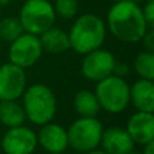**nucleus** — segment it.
I'll return each instance as SVG.
<instances>
[{
    "mask_svg": "<svg viewBox=\"0 0 154 154\" xmlns=\"http://www.w3.org/2000/svg\"><path fill=\"white\" fill-rule=\"evenodd\" d=\"M11 0H0V4H7V3H10Z\"/></svg>",
    "mask_w": 154,
    "mask_h": 154,
    "instance_id": "a878e982",
    "label": "nucleus"
},
{
    "mask_svg": "<svg viewBox=\"0 0 154 154\" xmlns=\"http://www.w3.org/2000/svg\"><path fill=\"white\" fill-rule=\"evenodd\" d=\"M106 22L95 14H84L73 22L68 37L70 49L79 54H87L100 49L106 41Z\"/></svg>",
    "mask_w": 154,
    "mask_h": 154,
    "instance_id": "f03ea898",
    "label": "nucleus"
},
{
    "mask_svg": "<svg viewBox=\"0 0 154 154\" xmlns=\"http://www.w3.org/2000/svg\"><path fill=\"white\" fill-rule=\"evenodd\" d=\"M145 22L149 29H154V0H147L145 7L142 8Z\"/></svg>",
    "mask_w": 154,
    "mask_h": 154,
    "instance_id": "412c9836",
    "label": "nucleus"
},
{
    "mask_svg": "<svg viewBox=\"0 0 154 154\" xmlns=\"http://www.w3.org/2000/svg\"><path fill=\"white\" fill-rule=\"evenodd\" d=\"M128 73H130V66H128L126 62H115L114 70H112V75L125 79Z\"/></svg>",
    "mask_w": 154,
    "mask_h": 154,
    "instance_id": "5701e85b",
    "label": "nucleus"
},
{
    "mask_svg": "<svg viewBox=\"0 0 154 154\" xmlns=\"http://www.w3.org/2000/svg\"><path fill=\"white\" fill-rule=\"evenodd\" d=\"M106 27L116 39L126 43L141 42L147 24L142 8L133 0H120L111 5L107 12Z\"/></svg>",
    "mask_w": 154,
    "mask_h": 154,
    "instance_id": "f257e3e1",
    "label": "nucleus"
},
{
    "mask_svg": "<svg viewBox=\"0 0 154 154\" xmlns=\"http://www.w3.org/2000/svg\"><path fill=\"white\" fill-rule=\"evenodd\" d=\"M27 77L24 69L7 62L0 66V101L18 100L26 91Z\"/></svg>",
    "mask_w": 154,
    "mask_h": 154,
    "instance_id": "1a4fd4ad",
    "label": "nucleus"
},
{
    "mask_svg": "<svg viewBox=\"0 0 154 154\" xmlns=\"http://www.w3.org/2000/svg\"><path fill=\"white\" fill-rule=\"evenodd\" d=\"M38 143L49 153H64L68 149V134L62 126L57 123H46L37 135Z\"/></svg>",
    "mask_w": 154,
    "mask_h": 154,
    "instance_id": "f8f14e48",
    "label": "nucleus"
},
{
    "mask_svg": "<svg viewBox=\"0 0 154 154\" xmlns=\"http://www.w3.org/2000/svg\"><path fill=\"white\" fill-rule=\"evenodd\" d=\"M95 95L100 108L109 114H119L130 104V85L125 79L111 75L97 82Z\"/></svg>",
    "mask_w": 154,
    "mask_h": 154,
    "instance_id": "20e7f679",
    "label": "nucleus"
},
{
    "mask_svg": "<svg viewBox=\"0 0 154 154\" xmlns=\"http://www.w3.org/2000/svg\"><path fill=\"white\" fill-rule=\"evenodd\" d=\"M126 131L134 143L146 145L154 141V116L150 112L138 111L128 119Z\"/></svg>",
    "mask_w": 154,
    "mask_h": 154,
    "instance_id": "9b49d317",
    "label": "nucleus"
},
{
    "mask_svg": "<svg viewBox=\"0 0 154 154\" xmlns=\"http://www.w3.org/2000/svg\"><path fill=\"white\" fill-rule=\"evenodd\" d=\"M50 154H64V153H50Z\"/></svg>",
    "mask_w": 154,
    "mask_h": 154,
    "instance_id": "c85d7f7f",
    "label": "nucleus"
},
{
    "mask_svg": "<svg viewBox=\"0 0 154 154\" xmlns=\"http://www.w3.org/2000/svg\"><path fill=\"white\" fill-rule=\"evenodd\" d=\"M145 2H147V0H145Z\"/></svg>",
    "mask_w": 154,
    "mask_h": 154,
    "instance_id": "c756f323",
    "label": "nucleus"
},
{
    "mask_svg": "<svg viewBox=\"0 0 154 154\" xmlns=\"http://www.w3.org/2000/svg\"><path fill=\"white\" fill-rule=\"evenodd\" d=\"M130 103L141 112L154 111V84L152 80L141 79L130 87Z\"/></svg>",
    "mask_w": 154,
    "mask_h": 154,
    "instance_id": "4468645a",
    "label": "nucleus"
},
{
    "mask_svg": "<svg viewBox=\"0 0 154 154\" xmlns=\"http://www.w3.org/2000/svg\"><path fill=\"white\" fill-rule=\"evenodd\" d=\"M85 154H107L104 150H97V149H93V150H91V152H88V153H85Z\"/></svg>",
    "mask_w": 154,
    "mask_h": 154,
    "instance_id": "393cba45",
    "label": "nucleus"
},
{
    "mask_svg": "<svg viewBox=\"0 0 154 154\" xmlns=\"http://www.w3.org/2000/svg\"><path fill=\"white\" fill-rule=\"evenodd\" d=\"M18 18L24 32L41 35L54 26L57 15L49 0H26Z\"/></svg>",
    "mask_w": 154,
    "mask_h": 154,
    "instance_id": "39448f33",
    "label": "nucleus"
},
{
    "mask_svg": "<svg viewBox=\"0 0 154 154\" xmlns=\"http://www.w3.org/2000/svg\"><path fill=\"white\" fill-rule=\"evenodd\" d=\"M116 62L114 54L106 49H96L84 54L81 62V73L87 80L99 82L100 80L112 75L114 65Z\"/></svg>",
    "mask_w": 154,
    "mask_h": 154,
    "instance_id": "6e6552de",
    "label": "nucleus"
},
{
    "mask_svg": "<svg viewBox=\"0 0 154 154\" xmlns=\"http://www.w3.org/2000/svg\"><path fill=\"white\" fill-rule=\"evenodd\" d=\"M73 106L80 118H96L100 111V106L95 92H91L88 89L79 91L76 93Z\"/></svg>",
    "mask_w": 154,
    "mask_h": 154,
    "instance_id": "f3484780",
    "label": "nucleus"
},
{
    "mask_svg": "<svg viewBox=\"0 0 154 154\" xmlns=\"http://www.w3.org/2000/svg\"><path fill=\"white\" fill-rule=\"evenodd\" d=\"M37 145V134L26 126L10 128L2 139V147L5 154H32Z\"/></svg>",
    "mask_w": 154,
    "mask_h": 154,
    "instance_id": "9d476101",
    "label": "nucleus"
},
{
    "mask_svg": "<svg viewBox=\"0 0 154 154\" xmlns=\"http://www.w3.org/2000/svg\"><path fill=\"white\" fill-rule=\"evenodd\" d=\"M141 42L145 48V51L154 53V29H147V31L145 32Z\"/></svg>",
    "mask_w": 154,
    "mask_h": 154,
    "instance_id": "4be33fe9",
    "label": "nucleus"
},
{
    "mask_svg": "<svg viewBox=\"0 0 154 154\" xmlns=\"http://www.w3.org/2000/svg\"><path fill=\"white\" fill-rule=\"evenodd\" d=\"M22 96L26 119L38 126L51 122L57 111V99L50 88L43 84H34Z\"/></svg>",
    "mask_w": 154,
    "mask_h": 154,
    "instance_id": "7ed1b4c3",
    "label": "nucleus"
},
{
    "mask_svg": "<svg viewBox=\"0 0 154 154\" xmlns=\"http://www.w3.org/2000/svg\"><path fill=\"white\" fill-rule=\"evenodd\" d=\"M134 69L141 79L152 80L154 79V53L142 51L134 60Z\"/></svg>",
    "mask_w": 154,
    "mask_h": 154,
    "instance_id": "6ab92c4d",
    "label": "nucleus"
},
{
    "mask_svg": "<svg viewBox=\"0 0 154 154\" xmlns=\"http://www.w3.org/2000/svg\"><path fill=\"white\" fill-rule=\"evenodd\" d=\"M42 50L50 54H62L70 49L68 32L60 27H50L45 32L38 35Z\"/></svg>",
    "mask_w": 154,
    "mask_h": 154,
    "instance_id": "2eb2a0df",
    "label": "nucleus"
},
{
    "mask_svg": "<svg viewBox=\"0 0 154 154\" xmlns=\"http://www.w3.org/2000/svg\"><path fill=\"white\" fill-rule=\"evenodd\" d=\"M143 154H154V141L149 142V143L145 145Z\"/></svg>",
    "mask_w": 154,
    "mask_h": 154,
    "instance_id": "b1692460",
    "label": "nucleus"
},
{
    "mask_svg": "<svg viewBox=\"0 0 154 154\" xmlns=\"http://www.w3.org/2000/svg\"><path fill=\"white\" fill-rule=\"evenodd\" d=\"M26 120L23 106L16 100L0 101V122L4 126L12 128L18 126H23Z\"/></svg>",
    "mask_w": 154,
    "mask_h": 154,
    "instance_id": "dca6fc26",
    "label": "nucleus"
},
{
    "mask_svg": "<svg viewBox=\"0 0 154 154\" xmlns=\"http://www.w3.org/2000/svg\"><path fill=\"white\" fill-rule=\"evenodd\" d=\"M54 12L62 19H73L79 12V0H56Z\"/></svg>",
    "mask_w": 154,
    "mask_h": 154,
    "instance_id": "aec40b11",
    "label": "nucleus"
},
{
    "mask_svg": "<svg viewBox=\"0 0 154 154\" xmlns=\"http://www.w3.org/2000/svg\"><path fill=\"white\" fill-rule=\"evenodd\" d=\"M23 32L24 30L22 27L19 18L7 16V18H3L0 20V41L11 43Z\"/></svg>",
    "mask_w": 154,
    "mask_h": 154,
    "instance_id": "a211bd4d",
    "label": "nucleus"
},
{
    "mask_svg": "<svg viewBox=\"0 0 154 154\" xmlns=\"http://www.w3.org/2000/svg\"><path fill=\"white\" fill-rule=\"evenodd\" d=\"M100 143L107 154H128L134 150L135 145L126 128L122 127H111L103 130Z\"/></svg>",
    "mask_w": 154,
    "mask_h": 154,
    "instance_id": "ddd939ff",
    "label": "nucleus"
},
{
    "mask_svg": "<svg viewBox=\"0 0 154 154\" xmlns=\"http://www.w3.org/2000/svg\"><path fill=\"white\" fill-rule=\"evenodd\" d=\"M68 145L76 152L88 153L100 145L103 126L96 118H79L66 131Z\"/></svg>",
    "mask_w": 154,
    "mask_h": 154,
    "instance_id": "423d86ee",
    "label": "nucleus"
},
{
    "mask_svg": "<svg viewBox=\"0 0 154 154\" xmlns=\"http://www.w3.org/2000/svg\"><path fill=\"white\" fill-rule=\"evenodd\" d=\"M42 51L43 50L38 35L23 32L11 42L8 49V58L11 64L26 69L37 64V61L42 56Z\"/></svg>",
    "mask_w": 154,
    "mask_h": 154,
    "instance_id": "0eeeda50",
    "label": "nucleus"
},
{
    "mask_svg": "<svg viewBox=\"0 0 154 154\" xmlns=\"http://www.w3.org/2000/svg\"><path fill=\"white\" fill-rule=\"evenodd\" d=\"M128 154H141V153H138V152H134V150H133V152H130Z\"/></svg>",
    "mask_w": 154,
    "mask_h": 154,
    "instance_id": "bb28decb",
    "label": "nucleus"
},
{
    "mask_svg": "<svg viewBox=\"0 0 154 154\" xmlns=\"http://www.w3.org/2000/svg\"><path fill=\"white\" fill-rule=\"evenodd\" d=\"M109 2H112V3H116V2H120V0H109Z\"/></svg>",
    "mask_w": 154,
    "mask_h": 154,
    "instance_id": "cd10ccee",
    "label": "nucleus"
}]
</instances>
